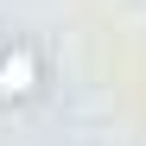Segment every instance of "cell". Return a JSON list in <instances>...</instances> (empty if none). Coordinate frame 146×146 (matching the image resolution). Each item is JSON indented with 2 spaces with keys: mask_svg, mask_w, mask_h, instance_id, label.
Here are the masks:
<instances>
[{
  "mask_svg": "<svg viewBox=\"0 0 146 146\" xmlns=\"http://www.w3.org/2000/svg\"><path fill=\"white\" fill-rule=\"evenodd\" d=\"M44 89V57L32 38H13L0 44V102H32Z\"/></svg>",
  "mask_w": 146,
  "mask_h": 146,
  "instance_id": "6da1fadb",
  "label": "cell"
}]
</instances>
